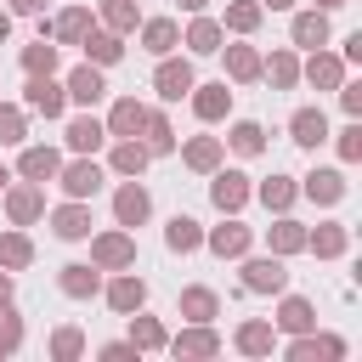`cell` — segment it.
Wrapping results in <instances>:
<instances>
[{
    "label": "cell",
    "mask_w": 362,
    "mask_h": 362,
    "mask_svg": "<svg viewBox=\"0 0 362 362\" xmlns=\"http://www.w3.org/2000/svg\"><path fill=\"white\" fill-rule=\"evenodd\" d=\"M288 288V260L283 255H243V294H283Z\"/></svg>",
    "instance_id": "6da1fadb"
},
{
    "label": "cell",
    "mask_w": 362,
    "mask_h": 362,
    "mask_svg": "<svg viewBox=\"0 0 362 362\" xmlns=\"http://www.w3.org/2000/svg\"><path fill=\"white\" fill-rule=\"evenodd\" d=\"M90 266H102V272H124V266H136V238H130V226L90 232Z\"/></svg>",
    "instance_id": "7a4b0ae2"
},
{
    "label": "cell",
    "mask_w": 362,
    "mask_h": 362,
    "mask_svg": "<svg viewBox=\"0 0 362 362\" xmlns=\"http://www.w3.org/2000/svg\"><path fill=\"white\" fill-rule=\"evenodd\" d=\"M102 181H107V175H102V164H96L90 153H79L74 164H62V170H57V187H62V198H85V204H90V198L102 192Z\"/></svg>",
    "instance_id": "3957f363"
},
{
    "label": "cell",
    "mask_w": 362,
    "mask_h": 362,
    "mask_svg": "<svg viewBox=\"0 0 362 362\" xmlns=\"http://www.w3.org/2000/svg\"><path fill=\"white\" fill-rule=\"evenodd\" d=\"M153 215V192L141 187V175H124L113 187V226H141Z\"/></svg>",
    "instance_id": "277c9868"
},
{
    "label": "cell",
    "mask_w": 362,
    "mask_h": 362,
    "mask_svg": "<svg viewBox=\"0 0 362 362\" xmlns=\"http://www.w3.org/2000/svg\"><path fill=\"white\" fill-rule=\"evenodd\" d=\"M249 243H255V226H243L238 215H226L221 226H209V232H204V249H209L215 260H243V255H249Z\"/></svg>",
    "instance_id": "5b68a950"
},
{
    "label": "cell",
    "mask_w": 362,
    "mask_h": 362,
    "mask_svg": "<svg viewBox=\"0 0 362 362\" xmlns=\"http://www.w3.org/2000/svg\"><path fill=\"white\" fill-rule=\"evenodd\" d=\"M198 85V74H192V62L187 57H158V68H153V90H158V102H181L187 90Z\"/></svg>",
    "instance_id": "8992f818"
},
{
    "label": "cell",
    "mask_w": 362,
    "mask_h": 362,
    "mask_svg": "<svg viewBox=\"0 0 362 362\" xmlns=\"http://www.w3.org/2000/svg\"><path fill=\"white\" fill-rule=\"evenodd\" d=\"M23 107H28V113H45V119H62V113H68V90L57 85V74H28Z\"/></svg>",
    "instance_id": "52a82bcc"
},
{
    "label": "cell",
    "mask_w": 362,
    "mask_h": 362,
    "mask_svg": "<svg viewBox=\"0 0 362 362\" xmlns=\"http://www.w3.org/2000/svg\"><path fill=\"white\" fill-rule=\"evenodd\" d=\"M0 198H6V221H11V226L45 221V187H40V181H17V187H6Z\"/></svg>",
    "instance_id": "ba28073f"
},
{
    "label": "cell",
    "mask_w": 362,
    "mask_h": 362,
    "mask_svg": "<svg viewBox=\"0 0 362 362\" xmlns=\"http://www.w3.org/2000/svg\"><path fill=\"white\" fill-rule=\"evenodd\" d=\"M283 356L288 362H339L345 356V339L339 334H288V345H283Z\"/></svg>",
    "instance_id": "9c48e42d"
},
{
    "label": "cell",
    "mask_w": 362,
    "mask_h": 362,
    "mask_svg": "<svg viewBox=\"0 0 362 362\" xmlns=\"http://www.w3.org/2000/svg\"><path fill=\"white\" fill-rule=\"evenodd\" d=\"M249 175L243 170H209V204L221 209V215H238L243 204H249Z\"/></svg>",
    "instance_id": "30bf717a"
},
{
    "label": "cell",
    "mask_w": 362,
    "mask_h": 362,
    "mask_svg": "<svg viewBox=\"0 0 362 362\" xmlns=\"http://www.w3.org/2000/svg\"><path fill=\"white\" fill-rule=\"evenodd\" d=\"M102 294H107V305H113L119 317H130V311L147 305V277H136V272L124 266V272H113V277L102 283Z\"/></svg>",
    "instance_id": "8fae6325"
},
{
    "label": "cell",
    "mask_w": 362,
    "mask_h": 362,
    "mask_svg": "<svg viewBox=\"0 0 362 362\" xmlns=\"http://www.w3.org/2000/svg\"><path fill=\"white\" fill-rule=\"evenodd\" d=\"M300 79L311 85V90H339V79H345V57L339 51H311L305 62H300Z\"/></svg>",
    "instance_id": "7c38bea8"
},
{
    "label": "cell",
    "mask_w": 362,
    "mask_h": 362,
    "mask_svg": "<svg viewBox=\"0 0 362 362\" xmlns=\"http://www.w3.org/2000/svg\"><path fill=\"white\" fill-rule=\"evenodd\" d=\"M187 102H192V113H198L204 124H221V119L232 113V85H226V79H209V85H192V90H187Z\"/></svg>",
    "instance_id": "4fadbf2b"
},
{
    "label": "cell",
    "mask_w": 362,
    "mask_h": 362,
    "mask_svg": "<svg viewBox=\"0 0 362 362\" xmlns=\"http://www.w3.org/2000/svg\"><path fill=\"white\" fill-rule=\"evenodd\" d=\"M45 221H51V232H57L62 243H85V238H90V204H85V198H68V204H57Z\"/></svg>",
    "instance_id": "5bb4252c"
},
{
    "label": "cell",
    "mask_w": 362,
    "mask_h": 362,
    "mask_svg": "<svg viewBox=\"0 0 362 362\" xmlns=\"http://www.w3.org/2000/svg\"><path fill=\"white\" fill-rule=\"evenodd\" d=\"M164 351H170V356H221V334H215L209 322H187L181 334L164 339Z\"/></svg>",
    "instance_id": "9a60e30c"
},
{
    "label": "cell",
    "mask_w": 362,
    "mask_h": 362,
    "mask_svg": "<svg viewBox=\"0 0 362 362\" xmlns=\"http://www.w3.org/2000/svg\"><path fill=\"white\" fill-rule=\"evenodd\" d=\"M300 192L311 198V204H322V209H334L345 192H351V181H345V170H311V175H300Z\"/></svg>",
    "instance_id": "2e32d148"
},
{
    "label": "cell",
    "mask_w": 362,
    "mask_h": 362,
    "mask_svg": "<svg viewBox=\"0 0 362 362\" xmlns=\"http://www.w3.org/2000/svg\"><path fill=\"white\" fill-rule=\"evenodd\" d=\"M305 249L317 260H339L351 249V226L345 221H317V226H305Z\"/></svg>",
    "instance_id": "e0dca14e"
},
{
    "label": "cell",
    "mask_w": 362,
    "mask_h": 362,
    "mask_svg": "<svg viewBox=\"0 0 362 362\" xmlns=\"http://www.w3.org/2000/svg\"><path fill=\"white\" fill-rule=\"evenodd\" d=\"M57 288H62L68 300H96V294H102V266H90V260H68V266L57 272Z\"/></svg>",
    "instance_id": "ac0fdd59"
},
{
    "label": "cell",
    "mask_w": 362,
    "mask_h": 362,
    "mask_svg": "<svg viewBox=\"0 0 362 362\" xmlns=\"http://www.w3.org/2000/svg\"><path fill=\"white\" fill-rule=\"evenodd\" d=\"M272 328H277V334H311V328H317V305H311L305 294H288V288H283Z\"/></svg>",
    "instance_id": "d6986e66"
},
{
    "label": "cell",
    "mask_w": 362,
    "mask_h": 362,
    "mask_svg": "<svg viewBox=\"0 0 362 362\" xmlns=\"http://www.w3.org/2000/svg\"><path fill=\"white\" fill-rule=\"evenodd\" d=\"M136 34H141V51H147V57H170V51L181 45V23H175V17H141Z\"/></svg>",
    "instance_id": "ffe728a7"
},
{
    "label": "cell",
    "mask_w": 362,
    "mask_h": 362,
    "mask_svg": "<svg viewBox=\"0 0 362 362\" xmlns=\"http://www.w3.org/2000/svg\"><path fill=\"white\" fill-rule=\"evenodd\" d=\"M181 45H187L192 57H215V51L226 45V28H221V17H204V11H192V23H187Z\"/></svg>",
    "instance_id": "44dd1931"
},
{
    "label": "cell",
    "mask_w": 362,
    "mask_h": 362,
    "mask_svg": "<svg viewBox=\"0 0 362 362\" xmlns=\"http://www.w3.org/2000/svg\"><path fill=\"white\" fill-rule=\"evenodd\" d=\"M57 170H62V153L45 147V141H34V147L17 153V175H23V181H40V187H45V181H57Z\"/></svg>",
    "instance_id": "7402d4cb"
},
{
    "label": "cell",
    "mask_w": 362,
    "mask_h": 362,
    "mask_svg": "<svg viewBox=\"0 0 362 362\" xmlns=\"http://www.w3.org/2000/svg\"><path fill=\"white\" fill-rule=\"evenodd\" d=\"M90 23H96V17H90V6H62V11L45 23V34H51L57 45H79V40L90 34Z\"/></svg>",
    "instance_id": "603a6c76"
},
{
    "label": "cell",
    "mask_w": 362,
    "mask_h": 362,
    "mask_svg": "<svg viewBox=\"0 0 362 362\" xmlns=\"http://www.w3.org/2000/svg\"><path fill=\"white\" fill-rule=\"evenodd\" d=\"M62 90H68V102L96 107V102L107 96V79H102V68H96V62H79V68L68 74V85H62Z\"/></svg>",
    "instance_id": "cb8c5ba5"
},
{
    "label": "cell",
    "mask_w": 362,
    "mask_h": 362,
    "mask_svg": "<svg viewBox=\"0 0 362 362\" xmlns=\"http://www.w3.org/2000/svg\"><path fill=\"white\" fill-rule=\"evenodd\" d=\"M288 141L294 147H322L328 141V113L322 107H294L288 113Z\"/></svg>",
    "instance_id": "d4e9b609"
},
{
    "label": "cell",
    "mask_w": 362,
    "mask_h": 362,
    "mask_svg": "<svg viewBox=\"0 0 362 362\" xmlns=\"http://www.w3.org/2000/svg\"><path fill=\"white\" fill-rule=\"evenodd\" d=\"M62 141H68V153H96V147L107 141V124L85 107L79 119H68V124H62Z\"/></svg>",
    "instance_id": "484cf974"
},
{
    "label": "cell",
    "mask_w": 362,
    "mask_h": 362,
    "mask_svg": "<svg viewBox=\"0 0 362 362\" xmlns=\"http://www.w3.org/2000/svg\"><path fill=\"white\" fill-rule=\"evenodd\" d=\"M232 345H238L243 356H272V351H277V328H272L266 317H243L238 334H232Z\"/></svg>",
    "instance_id": "4316f807"
},
{
    "label": "cell",
    "mask_w": 362,
    "mask_h": 362,
    "mask_svg": "<svg viewBox=\"0 0 362 362\" xmlns=\"http://www.w3.org/2000/svg\"><path fill=\"white\" fill-rule=\"evenodd\" d=\"M328 11H317V6H305V11H294V23H288V40L294 45H305V51H317V45H328Z\"/></svg>",
    "instance_id": "83f0119b"
},
{
    "label": "cell",
    "mask_w": 362,
    "mask_h": 362,
    "mask_svg": "<svg viewBox=\"0 0 362 362\" xmlns=\"http://www.w3.org/2000/svg\"><path fill=\"white\" fill-rule=\"evenodd\" d=\"M221 158H226V141H221V136H192V141L181 147V164H187L192 175H209V170H221Z\"/></svg>",
    "instance_id": "f1b7e54d"
},
{
    "label": "cell",
    "mask_w": 362,
    "mask_h": 362,
    "mask_svg": "<svg viewBox=\"0 0 362 362\" xmlns=\"http://www.w3.org/2000/svg\"><path fill=\"white\" fill-rule=\"evenodd\" d=\"M147 158H153V153H147V141H141V136H113L107 170H113V175H141V170H147Z\"/></svg>",
    "instance_id": "f546056e"
},
{
    "label": "cell",
    "mask_w": 362,
    "mask_h": 362,
    "mask_svg": "<svg viewBox=\"0 0 362 362\" xmlns=\"http://www.w3.org/2000/svg\"><path fill=\"white\" fill-rule=\"evenodd\" d=\"M266 249H272V255H283V260H288V255H305V226L283 209V215L266 226Z\"/></svg>",
    "instance_id": "4dcf8cb0"
},
{
    "label": "cell",
    "mask_w": 362,
    "mask_h": 362,
    "mask_svg": "<svg viewBox=\"0 0 362 362\" xmlns=\"http://www.w3.org/2000/svg\"><path fill=\"white\" fill-rule=\"evenodd\" d=\"M79 45H85V62H96V68H113V62L124 57V34H113V28H96V23H90V34H85Z\"/></svg>",
    "instance_id": "1f68e13d"
},
{
    "label": "cell",
    "mask_w": 362,
    "mask_h": 362,
    "mask_svg": "<svg viewBox=\"0 0 362 362\" xmlns=\"http://www.w3.org/2000/svg\"><path fill=\"white\" fill-rule=\"evenodd\" d=\"M260 79H272V90H294L300 85V51H272V57H260Z\"/></svg>",
    "instance_id": "d6a6232c"
},
{
    "label": "cell",
    "mask_w": 362,
    "mask_h": 362,
    "mask_svg": "<svg viewBox=\"0 0 362 362\" xmlns=\"http://www.w3.org/2000/svg\"><path fill=\"white\" fill-rule=\"evenodd\" d=\"M215 317H221V294L209 283L181 288V322H215Z\"/></svg>",
    "instance_id": "836d02e7"
},
{
    "label": "cell",
    "mask_w": 362,
    "mask_h": 362,
    "mask_svg": "<svg viewBox=\"0 0 362 362\" xmlns=\"http://www.w3.org/2000/svg\"><path fill=\"white\" fill-rule=\"evenodd\" d=\"M221 57H226V79H232V85H255V79H260V51H255V45L238 40V45H221Z\"/></svg>",
    "instance_id": "e575fe53"
},
{
    "label": "cell",
    "mask_w": 362,
    "mask_h": 362,
    "mask_svg": "<svg viewBox=\"0 0 362 362\" xmlns=\"http://www.w3.org/2000/svg\"><path fill=\"white\" fill-rule=\"evenodd\" d=\"M141 113H147L141 96H119V102L107 107V119H102V124H107V141H113V136H136V130H141Z\"/></svg>",
    "instance_id": "d590c367"
},
{
    "label": "cell",
    "mask_w": 362,
    "mask_h": 362,
    "mask_svg": "<svg viewBox=\"0 0 362 362\" xmlns=\"http://www.w3.org/2000/svg\"><path fill=\"white\" fill-rule=\"evenodd\" d=\"M249 198H260L272 215H283V209H294V198H300V181H294V175H266V181H260Z\"/></svg>",
    "instance_id": "8d00e7d4"
},
{
    "label": "cell",
    "mask_w": 362,
    "mask_h": 362,
    "mask_svg": "<svg viewBox=\"0 0 362 362\" xmlns=\"http://www.w3.org/2000/svg\"><path fill=\"white\" fill-rule=\"evenodd\" d=\"M28 266H34V238L23 226L0 232V272H28Z\"/></svg>",
    "instance_id": "74e56055"
},
{
    "label": "cell",
    "mask_w": 362,
    "mask_h": 362,
    "mask_svg": "<svg viewBox=\"0 0 362 362\" xmlns=\"http://www.w3.org/2000/svg\"><path fill=\"white\" fill-rule=\"evenodd\" d=\"M260 23H266V6H260V0H226V17H221V28H232L238 40H249Z\"/></svg>",
    "instance_id": "f35d334b"
},
{
    "label": "cell",
    "mask_w": 362,
    "mask_h": 362,
    "mask_svg": "<svg viewBox=\"0 0 362 362\" xmlns=\"http://www.w3.org/2000/svg\"><path fill=\"white\" fill-rule=\"evenodd\" d=\"M164 249H170V255H192V249H204V226H198L192 215H170V226H164Z\"/></svg>",
    "instance_id": "ab89813d"
},
{
    "label": "cell",
    "mask_w": 362,
    "mask_h": 362,
    "mask_svg": "<svg viewBox=\"0 0 362 362\" xmlns=\"http://www.w3.org/2000/svg\"><path fill=\"white\" fill-rule=\"evenodd\" d=\"M136 136L147 141V153H175V130H170L164 107H147V113H141V130H136Z\"/></svg>",
    "instance_id": "60d3db41"
},
{
    "label": "cell",
    "mask_w": 362,
    "mask_h": 362,
    "mask_svg": "<svg viewBox=\"0 0 362 362\" xmlns=\"http://www.w3.org/2000/svg\"><path fill=\"white\" fill-rule=\"evenodd\" d=\"M226 147L243 153V158H260V153H266V124H260V119H238V124L226 130Z\"/></svg>",
    "instance_id": "b9f144b4"
},
{
    "label": "cell",
    "mask_w": 362,
    "mask_h": 362,
    "mask_svg": "<svg viewBox=\"0 0 362 362\" xmlns=\"http://www.w3.org/2000/svg\"><path fill=\"white\" fill-rule=\"evenodd\" d=\"M164 339H170V334H164V322H158V317L130 311V345H136L141 356H147V351H164Z\"/></svg>",
    "instance_id": "7bdbcfd3"
},
{
    "label": "cell",
    "mask_w": 362,
    "mask_h": 362,
    "mask_svg": "<svg viewBox=\"0 0 362 362\" xmlns=\"http://www.w3.org/2000/svg\"><path fill=\"white\" fill-rule=\"evenodd\" d=\"M57 62L62 57H57V40L51 34H40L34 45H23V74H57Z\"/></svg>",
    "instance_id": "ee69618b"
},
{
    "label": "cell",
    "mask_w": 362,
    "mask_h": 362,
    "mask_svg": "<svg viewBox=\"0 0 362 362\" xmlns=\"http://www.w3.org/2000/svg\"><path fill=\"white\" fill-rule=\"evenodd\" d=\"M136 23H141V6H136V0H102V28L136 34Z\"/></svg>",
    "instance_id": "f6af8a7d"
},
{
    "label": "cell",
    "mask_w": 362,
    "mask_h": 362,
    "mask_svg": "<svg viewBox=\"0 0 362 362\" xmlns=\"http://www.w3.org/2000/svg\"><path fill=\"white\" fill-rule=\"evenodd\" d=\"M28 141V107L0 102V147H23Z\"/></svg>",
    "instance_id": "bcb514c9"
},
{
    "label": "cell",
    "mask_w": 362,
    "mask_h": 362,
    "mask_svg": "<svg viewBox=\"0 0 362 362\" xmlns=\"http://www.w3.org/2000/svg\"><path fill=\"white\" fill-rule=\"evenodd\" d=\"M45 351H51V362H79V356H85V334H79L74 322H62V328L51 334Z\"/></svg>",
    "instance_id": "7dc6e473"
},
{
    "label": "cell",
    "mask_w": 362,
    "mask_h": 362,
    "mask_svg": "<svg viewBox=\"0 0 362 362\" xmlns=\"http://www.w3.org/2000/svg\"><path fill=\"white\" fill-rule=\"evenodd\" d=\"M0 351H6V356L23 351V317H17L11 305H0Z\"/></svg>",
    "instance_id": "c3c4849f"
},
{
    "label": "cell",
    "mask_w": 362,
    "mask_h": 362,
    "mask_svg": "<svg viewBox=\"0 0 362 362\" xmlns=\"http://www.w3.org/2000/svg\"><path fill=\"white\" fill-rule=\"evenodd\" d=\"M334 147H339V164H356V158H362V124L351 119V124L334 136Z\"/></svg>",
    "instance_id": "681fc988"
},
{
    "label": "cell",
    "mask_w": 362,
    "mask_h": 362,
    "mask_svg": "<svg viewBox=\"0 0 362 362\" xmlns=\"http://www.w3.org/2000/svg\"><path fill=\"white\" fill-rule=\"evenodd\" d=\"M339 107H345V119H362V85L356 79H339Z\"/></svg>",
    "instance_id": "f907efd6"
},
{
    "label": "cell",
    "mask_w": 362,
    "mask_h": 362,
    "mask_svg": "<svg viewBox=\"0 0 362 362\" xmlns=\"http://www.w3.org/2000/svg\"><path fill=\"white\" fill-rule=\"evenodd\" d=\"M96 356H107V362H130V356H141V351H136L130 339H107V345H102Z\"/></svg>",
    "instance_id": "816d5d0a"
},
{
    "label": "cell",
    "mask_w": 362,
    "mask_h": 362,
    "mask_svg": "<svg viewBox=\"0 0 362 362\" xmlns=\"http://www.w3.org/2000/svg\"><path fill=\"white\" fill-rule=\"evenodd\" d=\"M339 57H345V68H351V62H362V28H356V34H345V51H339Z\"/></svg>",
    "instance_id": "f5cc1de1"
},
{
    "label": "cell",
    "mask_w": 362,
    "mask_h": 362,
    "mask_svg": "<svg viewBox=\"0 0 362 362\" xmlns=\"http://www.w3.org/2000/svg\"><path fill=\"white\" fill-rule=\"evenodd\" d=\"M11 17H45V0H11Z\"/></svg>",
    "instance_id": "db71d44e"
},
{
    "label": "cell",
    "mask_w": 362,
    "mask_h": 362,
    "mask_svg": "<svg viewBox=\"0 0 362 362\" xmlns=\"http://www.w3.org/2000/svg\"><path fill=\"white\" fill-rule=\"evenodd\" d=\"M17 300V272H0V305Z\"/></svg>",
    "instance_id": "11a10c76"
},
{
    "label": "cell",
    "mask_w": 362,
    "mask_h": 362,
    "mask_svg": "<svg viewBox=\"0 0 362 362\" xmlns=\"http://www.w3.org/2000/svg\"><path fill=\"white\" fill-rule=\"evenodd\" d=\"M11 40V11H0V45Z\"/></svg>",
    "instance_id": "9f6ffc18"
},
{
    "label": "cell",
    "mask_w": 362,
    "mask_h": 362,
    "mask_svg": "<svg viewBox=\"0 0 362 362\" xmlns=\"http://www.w3.org/2000/svg\"><path fill=\"white\" fill-rule=\"evenodd\" d=\"M266 11H294V0H260Z\"/></svg>",
    "instance_id": "6f0895ef"
},
{
    "label": "cell",
    "mask_w": 362,
    "mask_h": 362,
    "mask_svg": "<svg viewBox=\"0 0 362 362\" xmlns=\"http://www.w3.org/2000/svg\"><path fill=\"white\" fill-rule=\"evenodd\" d=\"M317 11H339V6H351V0H311Z\"/></svg>",
    "instance_id": "680465c9"
},
{
    "label": "cell",
    "mask_w": 362,
    "mask_h": 362,
    "mask_svg": "<svg viewBox=\"0 0 362 362\" xmlns=\"http://www.w3.org/2000/svg\"><path fill=\"white\" fill-rule=\"evenodd\" d=\"M181 11H209V0H181Z\"/></svg>",
    "instance_id": "91938a15"
},
{
    "label": "cell",
    "mask_w": 362,
    "mask_h": 362,
    "mask_svg": "<svg viewBox=\"0 0 362 362\" xmlns=\"http://www.w3.org/2000/svg\"><path fill=\"white\" fill-rule=\"evenodd\" d=\"M6 187H11V170H6V164H0V192H6Z\"/></svg>",
    "instance_id": "94428289"
},
{
    "label": "cell",
    "mask_w": 362,
    "mask_h": 362,
    "mask_svg": "<svg viewBox=\"0 0 362 362\" xmlns=\"http://www.w3.org/2000/svg\"><path fill=\"white\" fill-rule=\"evenodd\" d=\"M0 356H6V351H0Z\"/></svg>",
    "instance_id": "6125c7cd"
}]
</instances>
